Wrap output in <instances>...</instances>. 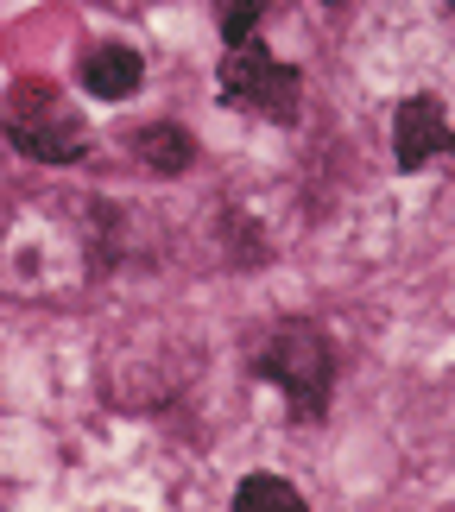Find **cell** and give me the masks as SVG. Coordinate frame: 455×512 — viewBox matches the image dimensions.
Listing matches in <instances>:
<instances>
[{
    "instance_id": "obj_7",
    "label": "cell",
    "mask_w": 455,
    "mask_h": 512,
    "mask_svg": "<svg viewBox=\"0 0 455 512\" xmlns=\"http://www.w3.org/2000/svg\"><path fill=\"white\" fill-rule=\"evenodd\" d=\"M234 512H310V500L291 487L285 475H241V487H234Z\"/></svg>"
},
{
    "instance_id": "obj_8",
    "label": "cell",
    "mask_w": 455,
    "mask_h": 512,
    "mask_svg": "<svg viewBox=\"0 0 455 512\" xmlns=\"http://www.w3.org/2000/svg\"><path fill=\"white\" fill-rule=\"evenodd\" d=\"M266 7H272V0H215V26H222V45H247V38H260Z\"/></svg>"
},
{
    "instance_id": "obj_3",
    "label": "cell",
    "mask_w": 455,
    "mask_h": 512,
    "mask_svg": "<svg viewBox=\"0 0 455 512\" xmlns=\"http://www.w3.org/2000/svg\"><path fill=\"white\" fill-rule=\"evenodd\" d=\"M215 89H222L228 108L253 114V121H272V127H298L304 121V70L285 64V57L272 45H260V38L222 51Z\"/></svg>"
},
{
    "instance_id": "obj_9",
    "label": "cell",
    "mask_w": 455,
    "mask_h": 512,
    "mask_svg": "<svg viewBox=\"0 0 455 512\" xmlns=\"http://www.w3.org/2000/svg\"><path fill=\"white\" fill-rule=\"evenodd\" d=\"M222 234H234V241H241L234 266H266V234L247 222V209H228V215H222Z\"/></svg>"
},
{
    "instance_id": "obj_2",
    "label": "cell",
    "mask_w": 455,
    "mask_h": 512,
    "mask_svg": "<svg viewBox=\"0 0 455 512\" xmlns=\"http://www.w3.org/2000/svg\"><path fill=\"white\" fill-rule=\"evenodd\" d=\"M253 373L266 386H279L285 418L291 424H323L329 399H335V342L329 329H316L310 317H285L272 323L260 348H253Z\"/></svg>"
},
{
    "instance_id": "obj_5",
    "label": "cell",
    "mask_w": 455,
    "mask_h": 512,
    "mask_svg": "<svg viewBox=\"0 0 455 512\" xmlns=\"http://www.w3.org/2000/svg\"><path fill=\"white\" fill-rule=\"evenodd\" d=\"M140 83H146V57H140V45H127V38H102V45H89L83 64H76V89H83L89 102H127Z\"/></svg>"
},
{
    "instance_id": "obj_11",
    "label": "cell",
    "mask_w": 455,
    "mask_h": 512,
    "mask_svg": "<svg viewBox=\"0 0 455 512\" xmlns=\"http://www.w3.org/2000/svg\"><path fill=\"white\" fill-rule=\"evenodd\" d=\"M329 7H342V0H329Z\"/></svg>"
},
{
    "instance_id": "obj_4",
    "label": "cell",
    "mask_w": 455,
    "mask_h": 512,
    "mask_svg": "<svg viewBox=\"0 0 455 512\" xmlns=\"http://www.w3.org/2000/svg\"><path fill=\"white\" fill-rule=\"evenodd\" d=\"M455 165V121L443 108V95H399V108H392V165H399L405 177L424 171V165Z\"/></svg>"
},
{
    "instance_id": "obj_10",
    "label": "cell",
    "mask_w": 455,
    "mask_h": 512,
    "mask_svg": "<svg viewBox=\"0 0 455 512\" xmlns=\"http://www.w3.org/2000/svg\"><path fill=\"white\" fill-rule=\"evenodd\" d=\"M443 7H449V13H455V0H443Z\"/></svg>"
},
{
    "instance_id": "obj_1",
    "label": "cell",
    "mask_w": 455,
    "mask_h": 512,
    "mask_svg": "<svg viewBox=\"0 0 455 512\" xmlns=\"http://www.w3.org/2000/svg\"><path fill=\"white\" fill-rule=\"evenodd\" d=\"M0 133L32 165H83L95 146L89 114L51 76H13L7 95H0Z\"/></svg>"
},
{
    "instance_id": "obj_6",
    "label": "cell",
    "mask_w": 455,
    "mask_h": 512,
    "mask_svg": "<svg viewBox=\"0 0 455 512\" xmlns=\"http://www.w3.org/2000/svg\"><path fill=\"white\" fill-rule=\"evenodd\" d=\"M133 152H140V165L152 177H184L196 165V133L177 121H146V127H133Z\"/></svg>"
}]
</instances>
